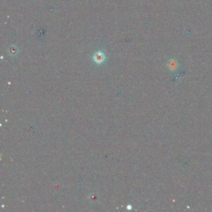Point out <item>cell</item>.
Listing matches in <instances>:
<instances>
[{
  "mask_svg": "<svg viewBox=\"0 0 212 212\" xmlns=\"http://www.w3.org/2000/svg\"><path fill=\"white\" fill-rule=\"evenodd\" d=\"M93 60L97 63H98V64H100V63H103L106 57H105V55L104 54H103V52H101V51H98V52H97L94 55H93Z\"/></svg>",
  "mask_w": 212,
  "mask_h": 212,
  "instance_id": "6da1fadb",
  "label": "cell"
}]
</instances>
